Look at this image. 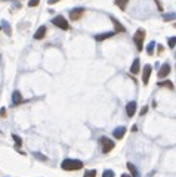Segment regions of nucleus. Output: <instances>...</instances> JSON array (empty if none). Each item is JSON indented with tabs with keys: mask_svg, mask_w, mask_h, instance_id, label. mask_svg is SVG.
<instances>
[{
	"mask_svg": "<svg viewBox=\"0 0 176 177\" xmlns=\"http://www.w3.org/2000/svg\"><path fill=\"white\" fill-rule=\"evenodd\" d=\"M84 177H96V170H87L84 173Z\"/></svg>",
	"mask_w": 176,
	"mask_h": 177,
	"instance_id": "nucleus-18",
	"label": "nucleus"
},
{
	"mask_svg": "<svg viewBox=\"0 0 176 177\" xmlns=\"http://www.w3.org/2000/svg\"><path fill=\"white\" fill-rule=\"evenodd\" d=\"M126 112H127L129 117H133L135 112H136V103L135 102H129L127 106H126Z\"/></svg>",
	"mask_w": 176,
	"mask_h": 177,
	"instance_id": "nucleus-8",
	"label": "nucleus"
},
{
	"mask_svg": "<svg viewBox=\"0 0 176 177\" xmlns=\"http://www.w3.org/2000/svg\"><path fill=\"white\" fill-rule=\"evenodd\" d=\"M154 47H155V43L150 42V44L147 46V52H148V55H152V53H154Z\"/></svg>",
	"mask_w": 176,
	"mask_h": 177,
	"instance_id": "nucleus-17",
	"label": "nucleus"
},
{
	"mask_svg": "<svg viewBox=\"0 0 176 177\" xmlns=\"http://www.w3.org/2000/svg\"><path fill=\"white\" fill-rule=\"evenodd\" d=\"M147 111H148V108H147V106H145V108H143V109L141 111V115H145V112H147Z\"/></svg>",
	"mask_w": 176,
	"mask_h": 177,
	"instance_id": "nucleus-28",
	"label": "nucleus"
},
{
	"mask_svg": "<svg viewBox=\"0 0 176 177\" xmlns=\"http://www.w3.org/2000/svg\"><path fill=\"white\" fill-rule=\"evenodd\" d=\"M111 21H113V24H114V27H116V31H114V33H123V31H124V27L121 25L116 18L111 17Z\"/></svg>",
	"mask_w": 176,
	"mask_h": 177,
	"instance_id": "nucleus-13",
	"label": "nucleus"
},
{
	"mask_svg": "<svg viewBox=\"0 0 176 177\" xmlns=\"http://www.w3.org/2000/svg\"><path fill=\"white\" fill-rule=\"evenodd\" d=\"M101 145H102V152L104 153H109V152L114 149V142L111 140V139H108V137H101Z\"/></svg>",
	"mask_w": 176,
	"mask_h": 177,
	"instance_id": "nucleus-3",
	"label": "nucleus"
},
{
	"mask_svg": "<svg viewBox=\"0 0 176 177\" xmlns=\"http://www.w3.org/2000/svg\"><path fill=\"white\" fill-rule=\"evenodd\" d=\"M83 13H84L83 8H75L70 12V18H71L73 21H77V19H80V18L83 17Z\"/></svg>",
	"mask_w": 176,
	"mask_h": 177,
	"instance_id": "nucleus-5",
	"label": "nucleus"
},
{
	"mask_svg": "<svg viewBox=\"0 0 176 177\" xmlns=\"http://www.w3.org/2000/svg\"><path fill=\"white\" fill-rule=\"evenodd\" d=\"M169 72H170V65H169V64H163L159 71V77L160 78H164V77L169 76Z\"/></svg>",
	"mask_w": 176,
	"mask_h": 177,
	"instance_id": "nucleus-6",
	"label": "nucleus"
},
{
	"mask_svg": "<svg viewBox=\"0 0 176 177\" xmlns=\"http://www.w3.org/2000/svg\"><path fill=\"white\" fill-rule=\"evenodd\" d=\"M113 135H114L116 139H123V136L126 135V128H124V127H117V128L114 130V133H113Z\"/></svg>",
	"mask_w": 176,
	"mask_h": 177,
	"instance_id": "nucleus-10",
	"label": "nucleus"
},
{
	"mask_svg": "<svg viewBox=\"0 0 176 177\" xmlns=\"http://www.w3.org/2000/svg\"><path fill=\"white\" fill-rule=\"evenodd\" d=\"M139 69H141V62H139V59H135L132 67H130V72H132V74H138Z\"/></svg>",
	"mask_w": 176,
	"mask_h": 177,
	"instance_id": "nucleus-11",
	"label": "nucleus"
},
{
	"mask_svg": "<svg viewBox=\"0 0 176 177\" xmlns=\"http://www.w3.org/2000/svg\"><path fill=\"white\" fill-rule=\"evenodd\" d=\"M127 168H129V171H130V174L133 177H136L138 176V171H136V167H135L132 162H127Z\"/></svg>",
	"mask_w": 176,
	"mask_h": 177,
	"instance_id": "nucleus-15",
	"label": "nucleus"
},
{
	"mask_svg": "<svg viewBox=\"0 0 176 177\" xmlns=\"http://www.w3.org/2000/svg\"><path fill=\"white\" fill-rule=\"evenodd\" d=\"M121 177H132L130 174H121Z\"/></svg>",
	"mask_w": 176,
	"mask_h": 177,
	"instance_id": "nucleus-30",
	"label": "nucleus"
},
{
	"mask_svg": "<svg viewBox=\"0 0 176 177\" xmlns=\"http://www.w3.org/2000/svg\"><path fill=\"white\" fill-rule=\"evenodd\" d=\"M173 18H175V15H173V13H172V15H166V17H164V21H169V19H173Z\"/></svg>",
	"mask_w": 176,
	"mask_h": 177,
	"instance_id": "nucleus-27",
	"label": "nucleus"
},
{
	"mask_svg": "<svg viewBox=\"0 0 176 177\" xmlns=\"http://www.w3.org/2000/svg\"><path fill=\"white\" fill-rule=\"evenodd\" d=\"M143 39H145V30H143V28H139L133 35L135 44H136V47H138V50L139 52L143 49Z\"/></svg>",
	"mask_w": 176,
	"mask_h": 177,
	"instance_id": "nucleus-2",
	"label": "nucleus"
},
{
	"mask_svg": "<svg viewBox=\"0 0 176 177\" xmlns=\"http://www.w3.org/2000/svg\"><path fill=\"white\" fill-rule=\"evenodd\" d=\"M102 177H114V171H113V170H105Z\"/></svg>",
	"mask_w": 176,
	"mask_h": 177,
	"instance_id": "nucleus-21",
	"label": "nucleus"
},
{
	"mask_svg": "<svg viewBox=\"0 0 176 177\" xmlns=\"http://www.w3.org/2000/svg\"><path fill=\"white\" fill-rule=\"evenodd\" d=\"M44 35H46V27L42 25L39 30H37V31H36V34H34V39H36V40H42Z\"/></svg>",
	"mask_w": 176,
	"mask_h": 177,
	"instance_id": "nucleus-9",
	"label": "nucleus"
},
{
	"mask_svg": "<svg viewBox=\"0 0 176 177\" xmlns=\"http://www.w3.org/2000/svg\"><path fill=\"white\" fill-rule=\"evenodd\" d=\"M59 0H49V5H55V3H58Z\"/></svg>",
	"mask_w": 176,
	"mask_h": 177,
	"instance_id": "nucleus-29",
	"label": "nucleus"
},
{
	"mask_svg": "<svg viewBox=\"0 0 176 177\" xmlns=\"http://www.w3.org/2000/svg\"><path fill=\"white\" fill-rule=\"evenodd\" d=\"M12 101L15 105H19V103H22V96H21V93L19 92H13V96H12Z\"/></svg>",
	"mask_w": 176,
	"mask_h": 177,
	"instance_id": "nucleus-14",
	"label": "nucleus"
},
{
	"mask_svg": "<svg viewBox=\"0 0 176 177\" xmlns=\"http://www.w3.org/2000/svg\"><path fill=\"white\" fill-rule=\"evenodd\" d=\"M61 167L62 170H67V171H74V170L83 168V162L80 160H64Z\"/></svg>",
	"mask_w": 176,
	"mask_h": 177,
	"instance_id": "nucleus-1",
	"label": "nucleus"
},
{
	"mask_svg": "<svg viewBox=\"0 0 176 177\" xmlns=\"http://www.w3.org/2000/svg\"><path fill=\"white\" fill-rule=\"evenodd\" d=\"M175 37H170V39H169V46H170V47H172V49H173V47H175Z\"/></svg>",
	"mask_w": 176,
	"mask_h": 177,
	"instance_id": "nucleus-25",
	"label": "nucleus"
},
{
	"mask_svg": "<svg viewBox=\"0 0 176 177\" xmlns=\"http://www.w3.org/2000/svg\"><path fill=\"white\" fill-rule=\"evenodd\" d=\"M0 115H2L3 118L6 117V109H5V108H2V109H0Z\"/></svg>",
	"mask_w": 176,
	"mask_h": 177,
	"instance_id": "nucleus-26",
	"label": "nucleus"
},
{
	"mask_svg": "<svg viewBox=\"0 0 176 177\" xmlns=\"http://www.w3.org/2000/svg\"><path fill=\"white\" fill-rule=\"evenodd\" d=\"M37 5H39V0H30V2H28V6H30V8H34V6H37Z\"/></svg>",
	"mask_w": 176,
	"mask_h": 177,
	"instance_id": "nucleus-24",
	"label": "nucleus"
},
{
	"mask_svg": "<svg viewBox=\"0 0 176 177\" xmlns=\"http://www.w3.org/2000/svg\"><path fill=\"white\" fill-rule=\"evenodd\" d=\"M114 31H109V33H104V34H98L96 35V40L98 42H102V40H107V39H111L113 35H114Z\"/></svg>",
	"mask_w": 176,
	"mask_h": 177,
	"instance_id": "nucleus-12",
	"label": "nucleus"
},
{
	"mask_svg": "<svg viewBox=\"0 0 176 177\" xmlns=\"http://www.w3.org/2000/svg\"><path fill=\"white\" fill-rule=\"evenodd\" d=\"M0 30H2V27H0Z\"/></svg>",
	"mask_w": 176,
	"mask_h": 177,
	"instance_id": "nucleus-31",
	"label": "nucleus"
},
{
	"mask_svg": "<svg viewBox=\"0 0 176 177\" xmlns=\"http://www.w3.org/2000/svg\"><path fill=\"white\" fill-rule=\"evenodd\" d=\"M13 140H15V143H17V146H22V139H21L19 136L13 135Z\"/></svg>",
	"mask_w": 176,
	"mask_h": 177,
	"instance_id": "nucleus-20",
	"label": "nucleus"
},
{
	"mask_svg": "<svg viewBox=\"0 0 176 177\" xmlns=\"http://www.w3.org/2000/svg\"><path fill=\"white\" fill-rule=\"evenodd\" d=\"M2 24H3V27H5V30H6V34H8V35H10V27H9V24L6 22V21H3Z\"/></svg>",
	"mask_w": 176,
	"mask_h": 177,
	"instance_id": "nucleus-22",
	"label": "nucleus"
},
{
	"mask_svg": "<svg viewBox=\"0 0 176 177\" xmlns=\"http://www.w3.org/2000/svg\"><path fill=\"white\" fill-rule=\"evenodd\" d=\"M127 2H129V0H116V5H117L120 9H126V6H127Z\"/></svg>",
	"mask_w": 176,
	"mask_h": 177,
	"instance_id": "nucleus-16",
	"label": "nucleus"
},
{
	"mask_svg": "<svg viewBox=\"0 0 176 177\" xmlns=\"http://www.w3.org/2000/svg\"><path fill=\"white\" fill-rule=\"evenodd\" d=\"M150 76H151V65H145V68H143V74H142L143 84H148V81H150Z\"/></svg>",
	"mask_w": 176,
	"mask_h": 177,
	"instance_id": "nucleus-7",
	"label": "nucleus"
},
{
	"mask_svg": "<svg viewBox=\"0 0 176 177\" xmlns=\"http://www.w3.org/2000/svg\"><path fill=\"white\" fill-rule=\"evenodd\" d=\"M159 86H161V87H169V89H173L172 81H161V83H159Z\"/></svg>",
	"mask_w": 176,
	"mask_h": 177,
	"instance_id": "nucleus-19",
	"label": "nucleus"
},
{
	"mask_svg": "<svg viewBox=\"0 0 176 177\" xmlns=\"http://www.w3.org/2000/svg\"><path fill=\"white\" fill-rule=\"evenodd\" d=\"M52 24H55V25L58 27V28H61V30H68V22H67V19L64 17H55L53 19H52Z\"/></svg>",
	"mask_w": 176,
	"mask_h": 177,
	"instance_id": "nucleus-4",
	"label": "nucleus"
},
{
	"mask_svg": "<svg viewBox=\"0 0 176 177\" xmlns=\"http://www.w3.org/2000/svg\"><path fill=\"white\" fill-rule=\"evenodd\" d=\"M34 157L37 158V160H42V161H48V157H44V155H40V153H34Z\"/></svg>",
	"mask_w": 176,
	"mask_h": 177,
	"instance_id": "nucleus-23",
	"label": "nucleus"
}]
</instances>
